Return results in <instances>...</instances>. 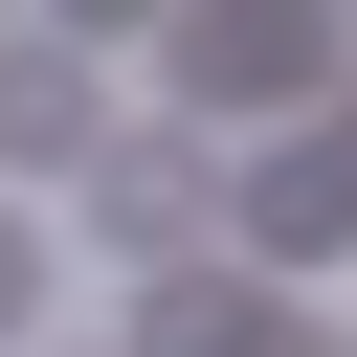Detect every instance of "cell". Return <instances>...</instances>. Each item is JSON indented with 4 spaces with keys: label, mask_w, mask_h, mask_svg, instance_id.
Listing matches in <instances>:
<instances>
[{
    "label": "cell",
    "mask_w": 357,
    "mask_h": 357,
    "mask_svg": "<svg viewBox=\"0 0 357 357\" xmlns=\"http://www.w3.org/2000/svg\"><path fill=\"white\" fill-rule=\"evenodd\" d=\"M335 89V0H178V134L201 112H312Z\"/></svg>",
    "instance_id": "cell-3"
},
{
    "label": "cell",
    "mask_w": 357,
    "mask_h": 357,
    "mask_svg": "<svg viewBox=\"0 0 357 357\" xmlns=\"http://www.w3.org/2000/svg\"><path fill=\"white\" fill-rule=\"evenodd\" d=\"M134 357H335V335H312V290H268V268H223V245H201V268H156V290H134Z\"/></svg>",
    "instance_id": "cell-4"
},
{
    "label": "cell",
    "mask_w": 357,
    "mask_h": 357,
    "mask_svg": "<svg viewBox=\"0 0 357 357\" xmlns=\"http://www.w3.org/2000/svg\"><path fill=\"white\" fill-rule=\"evenodd\" d=\"M335 245H357V112H290V134L223 178V268L290 290V268H335Z\"/></svg>",
    "instance_id": "cell-2"
},
{
    "label": "cell",
    "mask_w": 357,
    "mask_h": 357,
    "mask_svg": "<svg viewBox=\"0 0 357 357\" xmlns=\"http://www.w3.org/2000/svg\"><path fill=\"white\" fill-rule=\"evenodd\" d=\"M22 312H45V223L0 201V335H22Z\"/></svg>",
    "instance_id": "cell-6"
},
{
    "label": "cell",
    "mask_w": 357,
    "mask_h": 357,
    "mask_svg": "<svg viewBox=\"0 0 357 357\" xmlns=\"http://www.w3.org/2000/svg\"><path fill=\"white\" fill-rule=\"evenodd\" d=\"M67 223H89V245H134V268H201V245H223V134L112 112V134L67 156Z\"/></svg>",
    "instance_id": "cell-1"
},
{
    "label": "cell",
    "mask_w": 357,
    "mask_h": 357,
    "mask_svg": "<svg viewBox=\"0 0 357 357\" xmlns=\"http://www.w3.org/2000/svg\"><path fill=\"white\" fill-rule=\"evenodd\" d=\"M112 134V89H89V45H0V178H67Z\"/></svg>",
    "instance_id": "cell-5"
},
{
    "label": "cell",
    "mask_w": 357,
    "mask_h": 357,
    "mask_svg": "<svg viewBox=\"0 0 357 357\" xmlns=\"http://www.w3.org/2000/svg\"><path fill=\"white\" fill-rule=\"evenodd\" d=\"M89 22H134V0H45V45H89Z\"/></svg>",
    "instance_id": "cell-7"
}]
</instances>
